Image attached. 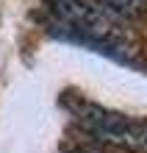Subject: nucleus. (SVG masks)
Here are the masks:
<instances>
[{"instance_id":"f257e3e1","label":"nucleus","mask_w":147,"mask_h":153,"mask_svg":"<svg viewBox=\"0 0 147 153\" xmlns=\"http://www.w3.org/2000/svg\"><path fill=\"white\" fill-rule=\"evenodd\" d=\"M47 6L56 17V25L72 39L117 56H136L139 50L136 39L119 25L117 17L92 0H47Z\"/></svg>"},{"instance_id":"f03ea898","label":"nucleus","mask_w":147,"mask_h":153,"mask_svg":"<svg viewBox=\"0 0 147 153\" xmlns=\"http://www.w3.org/2000/svg\"><path fill=\"white\" fill-rule=\"evenodd\" d=\"M78 123L97 137L106 145L131 150V153H147V120H136V117H125V114H114L97 106H78L75 109Z\"/></svg>"},{"instance_id":"7ed1b4c3","label":"nucleus","mask_w":147,"mask_h":153,"mask_svg":"<svg viewBox=\"0 0 147 153\" xmlns=\"http://www.w3.org/2000/svg\"><path fill=\"white\" fill-rule=\"evenodd\" d=\"M95 6H100L103 11L114 14L117 20H136V17L147 14V0H92Z\"/></svg>"}]
</instances>
